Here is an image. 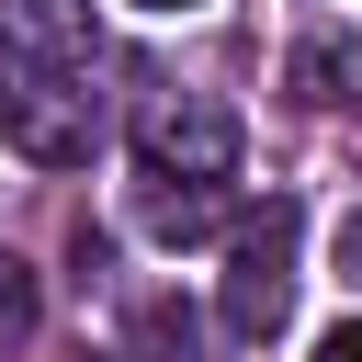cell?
I'll return each instance as SVG.
<instances>
[{"mask_svg":"<svg viewBox=\"0 0 362 362\" xmlns=\"http://www.w3.org/2000/svg\"><path fill=\"white\" fill-rule=\"evenodd\" d=\"M294 238H305V204L272 192L238 215V249H226V339H272L283 305H294Z\"/></svg>","mask_w":362,"mask_h":362,"instance_id":"6da1fadb","label":"cell"},{"mask_svg":"<svg viewBox=\"0 0 362 362\" xmlns=\"http://www.w3.org/2000/svg\"><path fill=\"white\" fill-rule=\"evenodd\" d=\"M0 136L34 158V170H79L90 158V90L68 68H0Z\"/></svg>","mask_w":362,"mask_h":362,"instance_id":"7a4b0ae2","label":"cell"},{"mask_svg":"<svg viewBox=\"0 0 362 362\" xmlns=\"http://www.w3.org/2000/svg\"><path fill=\"white\" fill-rule=\"evenodd\" d=\"M136 147H147V181H226L238 170V113L204 102V90H158L136 113Z\"/></svg>","mask_w":362,"mask_h":362,"instance_id":"3957f363","label":"cell"},{"mask_svg":"<svg viewBox=\"0 0 362 362\" xmlns=\"http://www.w3.org/2000/svg\"><path fill=\"white\" fill-rule=\"evenodd\" d=\"M283 79H294V102H317V113L362 102V34H305V45L283 57Z\"/></svg>","mask_w":362,"mask_h":362,"instance_id":"277c9868","label":"cell"},{"mask_svg":"<svg viewBox=\"0 0 362 362\" xmlns=\"http://www.w3.org/2000/svg\"><path fill=\"white\" fill-rule=\"evenodd\" d=\"M0 45H23V57H45V68H68V57L90 45V11H79V0H0Z\"/></svg>","mask_w":362,"mask_h":362,"instance_id":"5b68a950","label":"cell"},{"mask_svg":"<svg viewBox=\"0 0 362 362\" xmlns=\"http://www.w3.org/2000/svg\"><path fill=\"white\" fill-rule=\"evenodd\" d=\"M215 226H226V192H215V181H181V192L158 181V192H147V238H158V249H181V238H215Z\"/></svg>","mask_w":362,"mask_h":362,"instance_id":"8992f818","label":"cell"},{"mask_svg":"<svg viewBox=\"0 0 362 362\" xmlns=\"http://www.w3.org/2000/svg\"><path fill=\"white\" fill-rule=\"evenodd\" d=\"M34 317H45V283H34V260H11V249H0V351H23V339H34Z\"/></svg>","mask_w":362,"mask_h":362,"instance_id":"52a82bcc","label":"cell"},{"mask_svg":"<svg viewBox=\"0 0 362 362\" xmlns=\"http://www.w3.org/2000/svg\"><path fill=\"white\" fill-rule=\"evenodd\" d=\"M317 362H362V317H339V328L317 339Z\"/></svg>","mask_w":362,"mask_h":362,"instance_id":"ba28073f","label":"cell"},{"mask_svg":"<svg viewBox=\"0 0 362 362\" xmlns=\"http://www.w3.org/2000/svg\"><path fill=\"white\" fill-rule=\"evenodd\" d=\"M339 272H351V283H362V215H351V226H339Z\"/></svg>","mask_w":362,"mask_h":362,"instance_id":"9c48e42d","label":"cell"},{"mask_svg":"<svg viewBox=\"0 0 362 362\" xmlns=\"http://www.w3.org/2000/svg\"><path fill=\"white\" fill-rule=\"evenodd\" d=\"M136 11H192V0H136Z\"/></svg>","mask_w":362,"mask_h":362,"instance_id":"30bf717a","label":"cell"}]
</instances>
